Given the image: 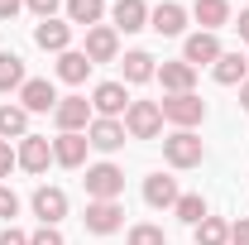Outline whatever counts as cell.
Segmentation results:
<instances>
[{"label": "cell", "mask_w": 249, "mask_h": 245, "mask_svg": "<svg viewBox=\"0 0 249 245\" xmlns=\"http://www.w3.org/2000/svg\"><path fill=\"white\" fill-rule=\"evenodd\" d=\"M87 149H91V144H87V130H82V135H58V140H53V163L82 168V163H87Z\"/></svg>", "instance_id": "obj_19"}, {"label": "cell", "mask_w": 249, "mask_h": 245, "mask_svg": "<svg viewBox=\"0 0 249 245\" xmlns=\"http://www.w3.org/2000/svg\"><path fill=\"white\" fill-rule=\"evenodd\" d=\"M15 216H19V197L10 183H0V221H15Z\"/></svg>", "instance_id": "obj_30"}, {"label": "cell", "mask_w": 249, "mask_h": 245, "mask_svg": "<svg viewBox=\"0 0 249 245\" xmlns=\"http://www.w3.org/2000/svg\"><path fill=\"white\" fill-rule=\"evenodd\" d=\"M24 5H29L38 20H53V15H58V0H24Z\"/></svg>", "instance_id": "obj_34"}, {"label": "cell", "mask_w": 249, "mask_h": 245, "mask_svg": "<svg viewBox=\"0 0 249 245\" xmlns=\"http://www.w3.org/2000/svg\"><path fill=\"white\" fill-rule=\"evenodd\" d=\"M91 111L96 116H106V121H120L124 111H129V92H124V82H101L91 92Z\"/></svg>", "instance_id": "obj_9"}, {"label": "cell", "mask_w": 249, "mask_h": 245, "mask_svg": "<svg viewBox=\"0 0 249 245\" xmlns=\"http://www.w3.org/2000/svg\"><path fill=\"white\" fill-rule=\"evenodd\" d=\"M192 20L206 34L225 29V24H230V0H196V5H192Z\"/></svg>", "instance_id": "obj_21"}, {"label": "cell", "mask_w": 249, "mask_h": 245, "mask_svg": "<svg viewBox=\"0 0 249 245\" xmlns=\"http://www.w3.org/2000/svg\"><path fill=\"white\" fill-rule=\"evenodd\" d=\"M240 111H249V82L240 87Z\"/></svg>", "instance_id": "obj_38"}, {"label": "cell", "mask_w": 249, "mask_h": 245, "mask_svg": "<svg viewBox=\"0 0 249 245\" xmlns=\"http://www.w3.org/2000/svg\"><path fill=\"white\" fill-rule=\"evenodd\" d=\"M91 121H96V111H91L87 96H58V106H53V125H58V135H82Z\"/></svg>", "instance_id": "obj_4"}, {"label": "cell", "mask_w": 249, "mask_h": 245, "mask_svg": "<svg viewBox=\"0 0 249 245\" xmlns=\"http://www.w3.org/2000/svg\"><path fill=\"white\" fill-rule=\"evenodd\" d=\"M225 53L220 48V39L216 34H206V29H196V34H187V43H182V62H192V67H216V58Z\"/></svg>", "instance_id": "obj_13"}, {"label": "cell", "mask_w": 249, "mask_h": 245, "mask_svg": "<svg viewBox=\"0 0 249 245\" xmlns=\"http://www.w3.org/2000/svg\"><path fill=\"white\" fill-rule=\"evenodd\" d=\"M173 216L187 221V226H201L211 212H206V197H201V192H182V197H178V207H173Z\"/></svg>", "instance_id": "obj_27"}, {"label": "cell", "mask_w": 249, "mask_h": 245, "mask_svg": "<svg viewBox=\"0 0 249 245\" xmlns=\"http://www.w3.org/2000/svg\"><path fill=\"white\" fill-rule=\"evenodd\" d=\"M87 144L101 154H115L124 144V121H106V116H96L91 125H87Z\"/></svg>", "instance_id": "obj_16"}, {"label": "cell", "mask_w": 249, "mask_h": 245, "mask_svg": "<svg viewBox=\"0 0 249 245\" xmlns=\"http://www.w3.org/2000/svg\"><path fill=\"white\" fill-rule=\"evenodd\" d=\"M120 72H124V82H129V87L154 82V77H158V58H154V53H144V48H129V53L120 58Z\"/></svg>", "instance_id": "obj_18"}, {"label": "cell", "mask_w": 249, "mask_h": 245, "mask_svg": "<svg viewBox=\"0 0 249 245\" xmlns=\"http://www.w3.org/2000/svg\"><path fill=\"white\" fill-rule=\"evenodd\" d=\"M235 29H240V43H249V10H240V20H235Z\"/></svg>", "instance_id": "obj_37"}, {"label": "cell", "mask_w": 249, "mask_h": 245, "mask_svg": "<svg viewBox=\"0 0 249 245\" xmlns=\"http://www.w3.org/2000/svg\"><path fill=\"white\" fill-rule=\"evenodd\" d=\"M158 82H163V92L168 96H178V92H192V82H196V67H192V62H163V67H158Z\"/></svg>", "instance_id": "obj_22"}, {"label": "cell", "mask_w": 249, "mask_h": 245, "mask_svg": "<svg viewBox=\"0 0 249 245\" xmlns=\"http://www.w3.org/2000/svg\"><path fill=\"white\" fill-rule=\"evenodd\" d=\"M87 72H91V58H87L82 48H67V53H58V82L82 87V82H87Z\"/></svg>", "instance_id": "obj_23"}, {"label": "cell", "mask_w": 249, "mask_h": 245, "mask_svg": "<svg viewBox=\"0 0 249 245\" xmlns=\"http://www.w3.org/2000/svg\"><path fill=\"white\" fill-rule=\"evenodd\" d=\"M211 72H216L220 87H245V82H249V58H245V53H220Z\"/></svg>", "instance_id": "obj_20"}, {"label": "cell", "mask_w": 249, "mask_h": 245, "mask_svg": "<svg viewBox=\"0 0 249 245\" xmlns=\"http://www.w3.org/2000/svg\"><path fill=\"white\" fill-rule=\"evenodd\" d=\"M10 168H19V154L10 140H0V178H10Z\"/></svg>", "instance_id": "obj_32"}, {"label": "cell", "mask_w": 249, "mask_h": 245, "mask_svg": "<svg viewBox=\"0 0 249 245\" xmlns=\"http://www.w3.org/2000/svg\"><path fill=\"white\" fill-rule=\"evenodd\" d=\"M29 245H67V241H62L58 226H38V231L29 236Z\"/></svg>", "instance_id": "obj_31"}, {"label": "cell", "mask_w": 249, "mask_h": 245, "mask_svg": "<svg viewBox=\"0 0 249 245\" xmlns=\"http://www.w3.org/2000/svg\"><path fill=\"white\" fill-rule=\"evenodd\" d=\"M187 15H192V10H182L178 0H163V5L149 10V29L163 34V39H178V34L187 29Z\"/></svg>", "instance_id": "obj_12"}, {"label": "cell", "mask_w": 249, "mask_h": 245, "mask_svg": "<svg viewBox=\"0 0 249 245\" xmlns=\"http://www.w3.org/2000/svg\"><path fill=\"white\" fill-rule=\"evenodd\" d=\"M163 159H168V168H196L206 159V144L196 140V130H173L163 140Z\"/></svg>", "instance_id": "obj_2"}, {"label": "cell", "mask_w": 249, "mask_h": 245, "mask_svg": "<svg viewBox=\"0 0 249 245\" xmlns=\"http://www.w3.org/2000/svg\"><path fill=\"white\" fill-rule=\"evenodd\" d=\"M158 111H163V125H173V130H196V125L206 121V101H201L196 92L163 96V101H158Z\"/></svg>", "instance_id": "obj_1"}, {"label": "cell", "mask_w": 249, "mask_h": 245, "mask_svg": "<svg viewBox=\"0 0 249 245\" xmlns=\"http://www.w3.org/2000/svg\"><path fill=\"white\" fill-rule=\"evenodd\" d=\"M158 130H163L158 101H129V111H124V135H129V140H158Z\"/></svg>", "instance_id": "obj_5"}, {"label": "cell", "mask_w": 249, "mask_h": 245, "mask_svg": "<svg viewBox=\"0 0 249 245\" xmlns=\"http://www.w3.org/2000/svg\"><path fill=\"white\" fill-rule=\"evenodd\" d=\"M106 15V0H67V24H82V29H96Z\"/></svg>", "instance_id": "obj_25"}, {"label": "cell", "mask_w": 249, "mask_h": 245, "mask_svg": "<svg viewBox=\"0 0 249 245\" xmlns=\"http://www.w3.org/2000/svg\"><path fill=\"white\" fill-rule=\"evenodd\" d=\"M15 154H19V168H24V173H43V168L53 163V140H43V135H24Z\"/></svg>", "instance_id": "obj_15"}, {"label": "cell", "mask_w": 249, "mask_h": 245, "mask_svg": "<svg viewBox=\"0 0 249 245\" xmlns=\"http://www.w3.org/2000/svg\"><path fill=\"white\" fill-rule=\"evenodd\" d=\"M110 20H115V34H139V29H149V5L144 0H115L110 5Z\"/></svg>", "instance_id": "obj_17"}, {"label": "cell", "mask_w": 249, "mask_h": 245, "mask_svg": "<svg viewBox=\"0 0 249 245\" xmlns=\"http://www.w3.org/2000/svg\"><path fill=\"white\" fill-rule=\"evenodd\" d=\"M120 192H124V168H115V163L87 168V202H120Z\"/></svg>", "instance_id": "obj_3"}, {"label": "cell", "mask_w": 249, "mask_h": 245, "mask_svg": "<svg viewBox=\"0 0 249 245\" xmlns=\"http://www.w3.org/2000/svg\"><path fill=\"white\" fill-rule=\"evenodd\" d=\"M24 82H29L24 58H19V53H0V92H19Z\"/></svg>", "instance_id": "obj_26"}, {"label": "cell", "mask_w": 249, "mask_h": 245, "mask_svg": "<svg viewBox=\"0 0 249 245\" xmlns=\"http://www.w3.org/2000/svg\"><path fill=\"white\" fill-rule=\"evenodd\" d=\"M124 245H168V236H163V226H154V221H139V226H129Z\"/></svg>", "instance_id": "obj_29"}, {"label": "cell", "mask_w": 249, "mask_h": 245, "mask_svg": "<svg viewBox=\"0 0 249 245\" xmlns=\"http://www.w3.org/2000/svg\"><path fill=\"white\" fill-rule=\"evenodd\" d=\"M87 58L96 62H115L120 58V34H115V24H96V29H87V48H82Z\"/></svg>", "instance_id": "obj_8"}, {"label": "cell", "mask_w": 249, "mask_h": 245, "mask_svg": "<svg viewBox=\"0 0 249 245\" xmlns=\"http://www.w3.org/2000/svg\"><path fill=\"white\" fill-rule=\"evenodd\" d=\"M82 221H87L91 236H115L124 226V207L120 202H87V216H82Z\"/></svg>", "instance_id": "obj_10"}, {"label": "cell", "mask_w": 249, "mask_h": 245, "mask_svg": "<svg viewBox=\"0 0 249 245\" xmlns=\"http://www.w3.org/2000/svg\"><path fill=\"white\" fill-rule=\"evenodd\" d=\"M34 43H38L43 53H67V48H72V24L58 20V15H53V20H38V24H34Z\"/></svg>", "instance_id": "obj_11"}, {"label": "cell", "mask_w": 249, "mask_h": 245, "mask_svg": "<svg viewBox=\"0 0 249 245\" xmlns=\"http://www.w3.org/2000/svg\"><path fill=\"white\" fill-rule=\"evenodd\" d=\"M192 236H196V245H230V221L206 216L201 226H192Z\"/></svg>", "instance_id": "obj_28"}, {"label": "cell", "mask_w": 249, "mask_h": 245, "mask_svg": "<svg viewBox=\"0 0 249 245\" xmlns=\"http://www.w3.org/2000/svg\"><path fill=\"white\" fill-rule=\"evenodd\" d=\"M29 207H34V216L43 221V226H58L62 216H67V192L62 187H34V197H29Z\"/></svg>", "instance_id": "obj_7"}, {"label": "cell", "mask_w": 249, "mask_h": 245, "mask_svg": "<svg viewBox=\"0 0 249 245\" xmlns=\"http://www.w3.org/2000/svg\"><path fill=\"white\" fill-rule=\"evenodd\" d=\"M19 10H24V0H0V20H15Z\"/></svg>", "instance_id": "obj_36"}, {"label": "cell", "mask_w": 249, "mask_h": 245, "mask_svg": "<svg viewBox=\"0 0 249 245\" xmlns=\"http://www.w3.org/2000/svg\"><path fill=\"white\" fill-rule=\"evenodd\" d=\"M19 106H24L29 116H48V111L58 106V87H53L48 77H29V82L19 87Z\"/></svg>", "instance_id": "obj_6"}, {"label": "cell", "mask_w": 249, "mask_h": 245, "mask_svg": "<svg viewBox=\"0 0 249 245\" xmlns=\"http://www.w3.org/2000/svg\"><path fill=\"white\" fill-rule=\"evenodd\" d=\"M0 245H29V236H24L19 226H5V231H0Z\"/></svg>", "instance_id": "obj_35"}, {"label": "cell", "mask_w": 249, "mask_h": 245, "mask_svg": "<svg viewBox=\"0 0 249 245\" xmlns=\"http://www.w3.org/2000/svg\"><path fill=\"white\" fill-rule=\"evenodd\" d=\"M29 135V111L24 106H0V140H24Z\"/></svg>", "instance_id": "obj_24"}, {"label": "cell", "mask_w": 249, "mask_h": 245, "mask_svg": "<svg viewBox=\"0 0 249 245\" xmlns=\"http://www.w3.org/2000/svg\"><path fill=\"white\" fill-rule=\"evenodd\" d=\"M230 245H249V216L230 221Z\"/></svg>", "instance_id": "obj_33"}, {"label": "cell", "mask_w": 249, "mask_h": 245, "mask_svg": "<svg viewBox=\"0 0 249 245\" xmlns=\"http://www.w3.org/2000/svg\"><path fill=\"white\" fill-rule=\"evenodd\" d=\"M178 197H182V192H178V178H168V173H149V178H144V202H149L154 212H173Z\"/></svg>", "instance_id": "obj_14"}]
</instances>
